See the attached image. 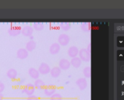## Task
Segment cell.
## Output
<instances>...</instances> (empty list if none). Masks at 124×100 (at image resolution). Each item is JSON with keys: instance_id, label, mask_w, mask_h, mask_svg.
<instances>
[{"instance_id": "obj_10", "label": "cell", "mask_w": 124, "mask_h": 100, "mask_svg": "<svg viewBox=\"0 0 124 100\" xmlns=\"http://www.w3.org/2000/svg\"><path fill=\"white\" fill-rule=\"evenodd\" d=\"M76 84L78 85V88H79L81 91H83V90H84V89L86 88V87H87V86H88V82H87V81H86L85 78H79V79L76 81Z\"/></svg>"}, {"instance_id": "obj_20", "label": "cell", "mask_w": 124, "mask_h": 100, "mask_svg": "<svg viewBox=\"0 0 124 100\" xmlns=\"http://www.w3.org/2000/svg\"><path fill=\"white\" fill-rule=\"evenodd\" d=\"M60 27H61V28L63 30V31H69L70 29L71 24L70 23H67V22H62L60 24Z\"/></svg>"}, {"instance_id": "obj_1", "label": "cell", "mask_w": 124, "mask_h": 100, "mask_svg": "<svg viewBox=\"0 0 124 100\" xmlns=\"http://www.w3.org/2000/svg\"><path fill=\"white\" fill-rule=\"evenodd\" d=\"M70 37L67 34H65V33L61 34L58 38V44L60 46H67L68 44L70 43Z\"/></svg>"}, {"instance_id": "obj_12", "label": "cell", "mask_w": 124, "mask_h": 100, "mask_svg": "<svg viewBox=\"0 0 124 100\" xmlns=\"http://www.w3.org/2000/svg\"><path fill=\"white\" fill-rule=\"evenodd\" d=\"M61 50V46L58 43H54L50 46V53L51 55H57Z\"/></svg>"}, {"instance_id": "obj_24", "label": "cell", "mask_w": 124, "mask_h": 100, "mask_svg": "<svg viewBox=\"0 0 124 100\" xmlns=\"http://www.w3.org/2000/svg\"><path fill=\"white\" fill-rule=\"evenodd\" d=\"M115 31H120L124 32V25L123 24H118L115 25Z\"/></svg>"}, {"instance_id": "obj_15", "label": "cell", "mask_w": 124, "mask_h": 100, "mask_svg": "<svg viewBox=\"0 0 124 100\" xmlns=\"http://www.w3.org/2000/svg\"><path fill=\"white\" fill-rule=\"evenodd\" d=\"M36 46H37L36 42L34 41H33V40H31V41H29L27 42V44L26 45V49L28 51V52H31L33 51V50L35 49Z\"/></svg>"}, {"instance_id": "obj_16", "label": "cell", "mask_w": 124, "mask_h": 100, "mask_svg": "<svg viewBox=\"0 0 124 100\" xmlns=\"http://www.w3.org/2000/svg\"><path fill=\"white\" fill-rule=\"evenodd\" d=\"M7 76L10 79H16L18 76V72L16 69L11 68L7 72Z\"/></svg>"}, {"instance_id": "obj_4", "label": "cell", "mask_w": 124, "mask_h": 100, "mask_svg": "<svg viewBox=\"0 0 124 100\" xmlns=\"http://www.w3.org/2000/svg\"><path fill=\"white\" fill-rule=\"evenodd\" d=\"M39 74H42V75H47L48 73H50V68L49 66V65L45 63V62H42L40 64L39 67V70H38Z\"/></svg>"}, {"instance_id": "obj_3", "label": "cell", "mask_w": 124, "mask_h": 100, "mask_svg": "<svg viewBox=\"0 0 124 100\" xmlns=\"http://www.w3.org/2000/svg\"><path fill=\"white\" fill-rule=\"evenodd\" d=\"M8 33L10 36H18L21 34V28L20 26H12L8 29Z\"/></svg>"}, {"instance_id": "obj_21", "label": "cell", "mask_w": 124, "mask_h": 100, "mask_svg": "<svg viewBox=\"0 0 124 100\" xmlns=\"http://www.w3.org/2000/svg\"><path fill=\"white\" fill-rule=\"evenodd\" d=\"M91 25L90 23H83L81 24V29L85 32H89L91 31Z\"/></svg>"}, {"instance_id": "obj_18", "label": "cell", "mask_w": 124, "mask_h": 100, "mask_svg": "<svg viewBox=\"0 0 124 100\" xmlns=\"http://www.w3.org/2000/svg\"><path fill=\"white\" fill-rule=\"evenodd\" d=\"M34 87L37 89H43L45 87V83L43 81H42L41 79H37L34 82Z\"/></svg>"}, {"instance_id": "obj_28", "label": "cell", "mask_w": 124, "mask_h": 100, "mask_svg": "<svg viewBox=\"0 0 124 100\" xmlns=\"http://www.w3.org/2000/svg\"><path fill=\"white\" fill-rule=\"evenodd\" d=\"M3 99V95L2 94H0V100H2Z\"/></svg>"}, {"instance_id": "obj_25", "label": "cell", "mask_w": 124, "mask_h": 100, "mask_svg": "<svg viewBox=\"0 0 124 100\" xmlns=\"http://www.w3.org/2000/svg\"><path fill=\"white\" fill-rule=\"evenodd\" d=\"M5 88V84L2 82L0 81V94H2V92L4 91Z\"/></svg>"}, {"instance_id": "obj_17", "label": "cell", "mask_w": 124, "mask_h": 100, "mask_svg": "<svg viewBox=\"0 0 124 100\" xmlns=\"http://www.w3.org/2000/svg\"><path fill=\"white\" fill-rule=\"evenodd\" d=\"M81 63H82V60L78 57H75V58H72L71 62H70V64L75 68H78L81 65Z\"/></svg>"}, {"instance_id": "obj_6", "label": "cell", "mask_w": 124, "mask_h": 100, "mask_svg": "<svg viewBox=\"0 0 124 100\" xmlns=\"http://www.w3.org/2000/svg\"><path fill=\"white\" fill-rule=\"evenodd\" d=\"M34 32V29L31 26L26 25L23 28H21V34L26 37H30L32 36Z\"/></svg>"}, {"instance_id": "obj_5", "label": "cell", "mask_w": 124, "mask_h": 100, "mask_svg": "<svg viewBox=\"0 0 124 100\" xmlns=\"http://www.w3.org/2000/svg\"><path fill=\"white\" fill-rule=\"evenodd\" d=\"M71 66L70 62L67 59H61L59 62V68L63 70H67Z\"/></svg>"}, {"instance_id": "obj_9", "label": "cell", "mask_w": 124, "mask_h": 100, "mask_svg": "<svg viewBox=\"0 0 124 100\" xmlns=\"http://www.w3.org/2000/svg\"><path fill=\"white\" fill-rule=\"evenodd\" d=\"M29 56V52L26 49H20L18 50L17 52V57L20 60H25Z\"/></svg>"}, {"instance_id": "obj_26", "label": "cell", "mask_w": 124, "mask_h": 100, "mask_svg": "<svg viewBox=\"0 0 124 100\" xmlns=\"http://www.w3.org/2000/svg\"><path fill=\"white\" fill-rule=\"evenodd\" d=\"M27 100H39V99L37 96L32 95V96H28V98H27Z\"/></svg>"}, {"instance_id": "obj_19", "label": "cell", "mask_w": 124, "mask_h": 100, "mask_svg": "<svg viewBox=\"0 0 124 100\" xmlns=\"http://www.w3.org/2000/svg\"><path fill=\"white\" fill-rule=\"evenodd\" d=\"M33 29L37 31H41L45 28V25L43 23H33Z\"/></svg>"}, {"instance_id": "obj_11", "label": "cell", "mask_w": 124, "mask_h": 100, "mask_svg": "<svg viewBox=\"0 0 124 100\" xmlns=\"http://www.w3.org/2000/svg\"><path fill=\"white\" fill-rule=\"evenodd\" d=\"M56 88L53 86H47L44 89V93L46 96H51L54 94H55Z\"/></svg>"}, {"instance_id": "obj_23", "label": "cell", "mask_w": 124, "mask_h": 100, "mask_svg": "<svg viewBox=\"0 0 124 100\" xmlns=\"http://www.w3.org/2000/svg\"><path fill=\"white\" fill-rule=\"evenodd\" d=\"M63 98H62L61 95L60 94H54L53 96H50V100H62Z\"/></svg>"}, {"instance_id": "obj_22", "label": "cell", "mask_w": 124, "mask_h": 100, "mask_svg": "<svg viewBox=\"0 0 124 100\" xmlns=\"http://www.w3.org/2000/svg\"><path fill=\"white\" fill-rule=\"evenodd\" d=\"M83 75L85 78H90L91 75V67H86L83 69Z\"/></svg>"}, {"instance_id": "obj_13", "label": "cell", "mask_w": 124, "mask_h": 100, "mask_svg": "<svg viewBox=\"0 0 124 100\" xmlns=\"http://www.w3.org/2000/svg\"><path fill=\"white\" fill-rule=\"evenodd\" d=\"M29 75H30V77L33 79H39V73L38 71V70L34 68H29Z\"/></svg>"}, {"instance_id": "obj_27", "label": "cell", "mask_w": 124, "mask_h": 100, "mask_svg": "<svg viewBox=\"0 0 124 100\" xmlns=\"http://www.w3.org/2000/svg\"><path fill=\"white\" fill-rule=\"evenodd\" d=\"M86 50H87V51L91 54V44H88V47H87Z\"/></svg>"}, {"instance_id": "obj_14", "label": "cell", "mask_w": 124, "mask_h": 100, "mask_svg": "<svg viewBox=\"0 0 124 100\" xmlns=\"http://www.w3.org/2000/svg\"><path fill=\"white\" fill-rule=\"evenodd\" d=\"M51 76L53 78H58L59 77V75L61 73V70L59 68V67H54L52 69H50V72Z\"/></svg>"}, {"instance_id": "obj_2", "label": "cell", "mask_w": 124, "mask_h": 100, "mask_svg": "<svg viewBox=\"0 0 124 100\" xmlns=\"http://www.w3.org/2000/svg\"><path fill=\"white\" fill-rule=\"evenodd\" d=\"M80 59L84 62H89L91 60V54L87 51L86 49H82L79 51Z\"/></svg>"}, {"instance_id": "obj_7", "label": "cell", "mask_w": 124, "mask_h": 100, "mask_svg": "<svg viewBox=\"0 0 124 100\" xmlns=\"http://www.w3.org/2000/svg\"><path fill=\"white\" fill-rule=\"evenodd\" d=\"M23 91L28 96H32L34 94V93L35 91V87L33 84L29 83L24 87Z\"/></svg>"}, {"instance_id": "obj_8", "label": "cell", "mask_w": 124, "mask_h": 100, "mask_svg": "<svg viewBox=\"0 0 124 100\" xmlns=\"http://www.w3.org/2000/svg\"><path fill=\"white\" fill-rule=\"evenodd\" d=\"M79 51H80V50L77 46H72L70 47L69 49H68V55L72 58L77 57V56L79 54Z\"/></svg>"}]
</instances>
